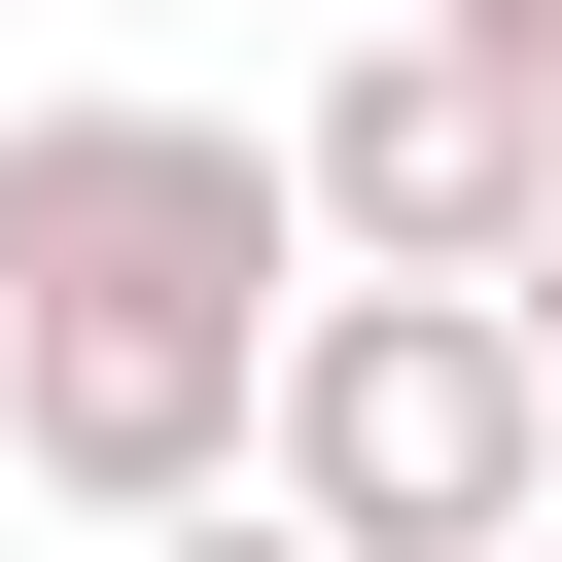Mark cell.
<instances>
[{
  "label": "cell",
  "instance_id": "cell-4",
  "mask_svg": "<svg viewBox=\"0 0 562 562\" xmlns=\"http://www.w3.org/2000/svg\"><path fill=\"white\" fill-rule=\"evenodd\" d=\"M246 386H281V351H211V316H0V457H35L70 527L246 492Z\"/></svg>",
  "mask_w": 562,
  "mask_h": 562
},
{
  "label": "cell",
  "instance_id": "cell-1",
  "mask_svg": "<svg viewBox=\"0 0 562 562\" xmlns=\"http://www.w3.org/2000/svg\"><path fill=\"white\" fill-rule=\"evenodd\" d=\"M246 492H281L316 562H527V527H562V386H527L492 281H281Z\"/></svg>",
  "mask_w": 562,
  "mask_h": 562
},
{
  "label": "cell",
  "instance_id": "cell-8",
  "mask_svg": "<svg viewBox=\"0 0 562 562\" xmlns=\"http://www.w3.org/2000/svg\"><path fill=\"white\" fill-rule=\"evenodd\" d=\"M527 562H562V527H527Z\"/></svg>",
  "mask_w": 562,
  "mask_h": 562
},
{
  "label": "cell",
  "instance_id": "cell-3",
  "mask_svg": "<svg viewBox=\"0 0 562 562\" xmlns=\"http://www.w3.org/2000/svg\"><path fill=\"white\" fill-rule=\"evenodd\" d=\"M281 211H316V281H492V246L562 211V140H527L422 0H351V35L281 70Z\"/></svg>",
  "mask_w": 562,
  "mask_h": 562
},
{
  "label": "cell",
  "instance_id": "cell-6",
  "mask_svg": "<svg viewBox=\"0 0 562 562\" xmlns=\"http://www.w3.org/2000/svg\"><path fill=\"white\" fill-rule=\"evenodd\" d=\"M105 562H316V527H281V492H176V527H105Z\"/></svg>",
  "mask_w": 562,
  "mask_h": 562
},
{
  "label": "cell",
  "instance_id": "cell-2",
  "mask_svg": "<svg viewBox=\"0 0 562 562\" xmlns=\"http://www.w3.org/2000/svg\"><path fill=\"white\" fill-rule=\"evenodd\" d=\"M281 281H316V211H281V105H0V316H211V351H281Z\"/></svg>",
  "mask_w": 562,
  "mask_h": 562
},
{
  "label": "cell",
  "instance_id": "cell-7",
  "mask_svg": "<svg viewBox=\"0 0 562 562\" xmlns=\"http://www.w3.org/2000/svg\"><path fill=\"white\" fill-rule=\"evenodd\" d=\"M492 316H527V386H562V211H527V246H492Z\"/></svg>",
  "mask_w": 562,
  "mask_h": 562
},
{
  "label": "cell",
  "instance_id": "cell-5",
  "mask_svg": "<svg viewBox=\"0 0 562 562\" xmlns=\"http://www.w3.org/2000/svg\"><path fill=\"white\" fill-rule=\"evenodd\" d=\"M422 35H457V70H492V105L562 140V0H422Z\"/></svg>",
  "mask_w": 562,
  "mask_h": 562
}]
</instances>
